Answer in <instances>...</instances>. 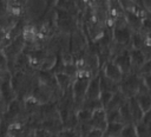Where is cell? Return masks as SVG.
<instances>
[{
  "mask_svg": "<svg viewBox=\"0 0 151 137\" xmlns=\"http://www.w3.org/2000/svg\"><path fill=\"white\" fill-rule=\"evenodd\" d=\"M129 107H130V112H131V116H132V122L134 123H139L142 119H143V111L142 109L139 107L137 100L134 98H131L130 102H129Z\"/></svg>",
  "mask_w": 151,
  "mask_h": 137,
  "instance_id": "3",
  "label": "cell"
},
{
  "mask_svg": "<svg viewBox=\"0 0 151 137\" xmlns=\"http://www.w3.org/2000/svg\"><path fill=\"white\" fill-rule=\"evenodd\" d=\"M86 99H96L100 94V87H99V78H96L92 80L91 84H88L87 90H86Z\"/></svg>",
  "mask_w": 151,
  "mask_h": 137,
  "instance_id": "6",
  "label": "cell"
},
{
  "mask_svg": "<svg viewBox=\"0 0 151 137\" xmlns=\"http://www.w3.org/2000/svg\"><path fill=\"white\" fill-rule=\"evenodd\" d=\"M106 77L110 78L113 81L120 80L122 79V71L116 65H113L111 63H107L106 64Z\"/></svg>",
  "mask_w": 151,
  "mask_h": 137,
  "instance_id": "8",
  "label": "cell"
},
{
  "mask_svg": "<svg viewBox=\"0 0 151 137\" xmlns=\"http://www.w3.org/2000/svg\"><path fill=\"white\" fill-rule=\"evenodd\" d=\"M91 122V126L92 128H97V129H101V130H105L106 128V124H107V120H106V112L101 109H97L94 110V112L92 113L91 116V119L88 120Z\"/></svg>",
  "mask_w": 151,
  "mask_h": 137,
  "instance_id": "1",
  "label": "cell"
},
{
  "mask_svg": "<svg viewBox=\"0 0 151 137\" xmlns=\"http://www.w3.org/2000/svg\"><path fill=\"white\" fill-rule=\"evenodd\" d=\"M118 137H138L136 126H133L132 124H126L125 126H123Z\"/></svg>",
  "mask_w": 151,
  "mask_h": 137,
  "instance_id": "10",
  "label": "cell"
},
{
  "mask_svg": "<svg viewBox=\"0 0 151 137\" xmlns=\"http://www.w3.org/2000/svg\"><path fill=\"white\" fill-rule=\"evenodd\" d=\"M116 64L118 65V68L123 72H129L130 68H131V59H130V56L129 53L125 51L123 52L120 56L117 57V60H116Z\"/></svg>",
  "mask_w": 151,
  "mask_h": 137,
  "instance_id": "4",
  "label": "cell"
},
{
  "mask_svg": "<svg viewBox=\"0 0 151 137\" xmlns=\"http://www.w3.org/2000/svg\"><path fill=\"white\" fill-rule=\"evenodd\" d=\"M58 81L61 85V87L65 89L68 85V76L66 73L65 74H58Z\"/></svg>",
  "mask_w": 151,
  "mask_h": 137,
  "instance_id": "15",
  "label": "cell"
},
{
  "mask_svg": "<svg viewBox=\"0 0 151 137\" xmlns=\"http://www.w3.org/2000/svg\"><path fill=\"white\" fill-rule=\"evenodd\" d=\"M63 137H77V135L74 132H72V131H65L63 133Z\"/></svg>",
  "mask_w": 151,
  "mask_h": 137,
  "instance_id": "17",
  "label": "cell"
},
{
  "mask_svg": "<svg viewBox=\"0 0 151 137\" xmlns=\"http://www.w3.org/2000/svg\"><path fill=\"white\" fill-rule=\"evenodd\" d=\"M144 53L140 51V50H134L131 52V56H130V59H131V66H137V67H140L143 64H144Z\"/></svg>",
  "mask_w": 151,
  "mask_h": 137,
  "instance_id": "9",
  "label": "cell"
},
{
  "mask_svg": "<svg viewBox=\"0 0 151 137\" xmlns=\"http://www.w3.org/2000/svg\"><path fill=\"white\" fill-rule=\"evenodd\" d=\"M139 72L143 73V74H149V76L151 74V59L147 60L146 63H144V64L140 66Z\"/></svg>",
  "mask_w": 151,
  "mask_h": 137,
  "instance_id": "14",
  "label": "cell"
},
{
  "mask_svg": "<svg viewBox=\"0 0 151 137\" xmlns=\"http://www.w3.org/2000/svg\"><path fill=\"white\" fill-rule=\"evenodd\" d=\"M123 124L119 122H112V123H107L106 128L104 130V135H106V137H118L122 129H123Z\"/></svg>",
  "mask_w": 151,
  "mask_h": 137,
  "instance_id": "5",
  "label": "cell"
},
{
  "mask_svg": "<svg viewBox=\"0 0 151 137\" xmlns=\"http://www.w3.org/2000/svg\"><path fill=\"white\" fill-rule=\"evenodd\" d=\"M144 81H145V85H146V87H147V89H149V91L151 92V74H150V76H146Z\"/></svg>",
  "mask_w": 151,
  "mask_h": 137,
  "instance_id": "16",
  "label": "cell"
},
{
  "mask_svg": "<svg viewBox=\"0 0 151 137\" xmlns=\"http://www.w3.org/2000/svg\"><path fill=\"white\" fill-rule=\"evenodd\" d=\"M139 105V107L142 109L143 112H147L149 110H151V94L149 93H138V96L134 98Z\"/></svg>",
  "mask_w": 151,
  "mask_h": 137,
  "instance_id": "7",
  "label": "cell"
},
{
  "mask_svg": "<svg viewBox=\"0 0 151 137\" xmlns=\"http://www.w3.org/2000/svg\"><path fill=\"white\" fill-rule=\"evenodd\" d=\"M86 137H104V130L97 129V128H91L90 131L86 133Z\"/></svg>",
  "mask_w": 151,
  "mask_h": 137,
  "instance_id": "13",
  "label": "cell"
},
{
  "mask_svg": "<svg viewBox=\"0 0 151 137\" xmlns=\"http://www.w3.org/2000/svg\"><path fill=\"white\" fill-rule=\"evenodd\" d=\"M91 116H92V111L87 110V109H83L80 110V112L78 113V118L81 120V122H88L91 119Z\"/></svg>",
  "mask_w": 151,
  "mask_h": 137,
  "instance_id": "12",
  "label": "cell"
},
{
  "mask_svg": "<svg viewBox=\"0 0 151 137\" xmlns=\"http://www.w3.org/2000/svg\"><path fill=\"white\" fill-rule=\"evenodd\" d=\"M113 93L112 92H109V91H101L100 92V97H99V102L101 104V106H107V104L110 103L111 98H112Z\"/></svg>",
  "mask_w": 151,
  "mask_h": 137,
  "instance_id": "11",
  "label": "cell"
},
{
  "mask_svg": "<svg viewBox=\"0 0 151 137\" xmlns=\"http://www.w3.org/2000/svg\"><path fill=\"white\" fill-rule=\"evenodd\" d=\"M87 86H88V78L86 76H81L76 80L73 90H74V96L77 97V99H81L85 96Z\"/></svg>",
  "mask_w": 151,
  "mask_h": 137,
  "instance_id": "2",
  "label": "cell"
}]
</instances>
